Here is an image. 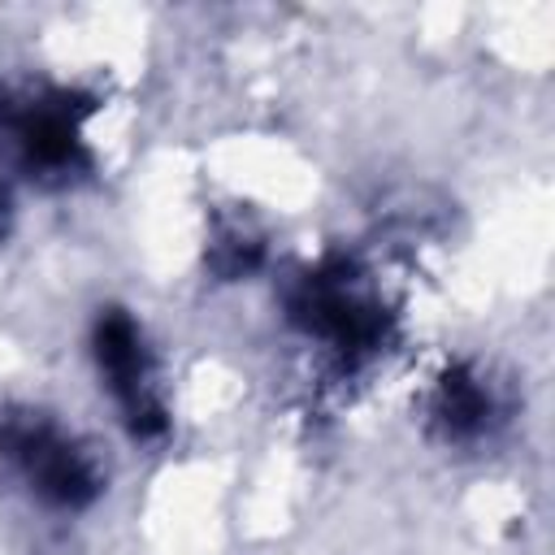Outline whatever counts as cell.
I'll return each instance as SVG.
<instances>
[{
	"mask_svg": "<svg viewBox=\"0 0 555 555\" xmlns=\"http://www.w3.org/2000/svg\"><path fill=\"white\" fill-rule=\"evenodd\" d=\"M95 351H100V369H104V377H108L126 421L134 425V434H160L165 429V408L156 399L152 364H147L139 330L121 312H113V317L100 321Z\"/></svg>",
	"mask_w": 555,
	"mask_h": 555,
	"instance_id": "cell-1",
	"label": "cell"
},
{
	"mask_svg": "<svg viewBox=\"0 0 555 555\" xmlns=\"http://www.w3.org/2000/svg\"><path fill=\"white\" fill-rule=\"evenodd\" d=\"M13 460L22 464V473L39 486V494L56 499V503H82L91 499L95 481L91 468L82 464V455L74 447H65L61 438H52L48 429H17L9 438Z\"/></svg>",
	"mask_w": 555,
	"mask_h": 555,
	"instance_id": "cell-2",
	"label": "cell"
},
{
	"mask_svg": "<svg viewBox=\"0 0 555 555\" xmlns=\"http://www.w3.org/2000/svg\"><path fill=\"white\" fill-rule=\"evenodd\" d=\"M486 412H490V399L481 395V386H477V382H468V377H447L438 416H442V421H447L455 434H464V429H477Z\"/></svg>",
	"mask_w": 555,
	"mask_h": 555,
	"instance_id": "cell-3",
	"label": "cell"
}]
</instances>
